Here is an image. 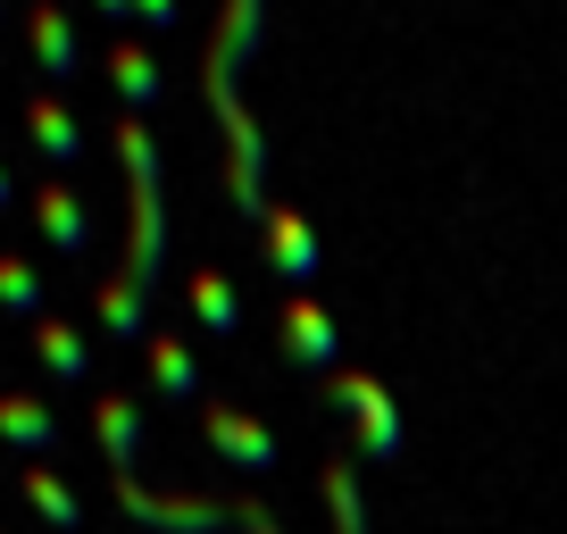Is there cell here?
Instances as JSON below:
<instances>
[{
    "label": "cell",
    "instance_id": "6da1fadb",
    "mask_svg": "<svg viewBox=\"0 0 567 534\" xmlns=\"http://www.w3.org/2000/svg\"><path fill=\"white\" fill-rule=\"evenodd\" d=\"M117 151H125V176H134V250H125L117 285H101V318H109V335H142V292L159 285V250H167L159 143H151V125H142V117H125L117 125Z\"/></svg>",
    "mask_w": 567,
    "mask_h": 534
},
{
    "label": "cell",
    "instance_id": "7a4b0ae2",
    "mask_svg": "<svg viewBox=\"0 0 567 534\" xmlns=\"http://www.w3.org/2000/svg\"><path fill=\"white\" fill-rule=\"evenodd\" d=\"M117 476V501H125V517H142V526H167V534H226V501H151L134 484V468H109Z\"/></svg>",
    "mask_w": 567,
    "mask_h": 534
},
{
    "label": "cell",
    "instance_id": "3957f363",
    "mask_svg": "<svg viewBox=\"0 0 567 534\" xmlns=\"http://www.w3.org/2000/svg\"><path fill=\"white\" fill-rule=\"evenodd\" d=\"M200 434H209V451L234 460L243 476H267V468H276V434H267L259 418H243L234 401H209V410H200Z\"/></svg>",
    "mask_w": 567,
    "mask_h": 534
},
{
    "label": "cell",
    "instance_id": "277c9868",
    "mask_svg": "<svg viewBox=\"0 0 567 534\" xmlns=\"http://www.w3.org/2000/svg\"><path fill=\"white\" fill-rule=\"evenodd\" d=\"M267 259H276V276H284L292 292L318 285V234L292 217V201H276V209H267Z\"/></svg>",
    "mask_w": 567,
    "mask_h": 534
},
{
    "label": "cell",
    "instance_id": "5b68a950",
    "mask_svg": "<svg viewBox=\"0 0 567 534\" xmlns=\"http://www.w3.org/2000/svg\"><path fill=\"white\" fill-rule=\"evenodd\" d=\"M334 401L368 427V460H392V451H401V418H392V401H384L375 376H334Z\"/></svg>",
    "mask_w": 567,
    "mask_h": 534
},
{
    "label": "cell",
    "instance_id": "8992f818",
    "mask_svg": "<svg viewBox=\"0 0 567 534\" xmlns=\"http://www.w3.org/2000/svg\"><path fill=\"white\" fill-rule=\"evenodd\" d=\"M34 217H42V234H51L68 259H84V250H92V209L75 201V184H68V176L34 184Z\"/></svg>",
    "mask_w": 567,
    "mask_h": 534
},
{
    "label": "cell",
    "instance_id": "52a82bcc",
    "mask_svg": "<svg viewBox=\"0 0 567 534\" xmlns=\"http://www.w3.org/2000/svg\"><path fill=\"white\" fill-rule=\"evenodd\" d=\"M25 42H34V59H42V75H59V84H75V25H68V9L59 0H25Z\"/></svg>",
    "mask_w": 567,
    "mask_h": 534
},
{
    "label": "cell",
    "instance_id": "ba28073f",
    "mask_svg": "<svg viewBox=\"0 0 567 534\" xmlns=\"http://www.w3.org/2000/svg\"><path fill=\"white\" fill-rule=\"evenodd\" d=\"M284 351L309 359V368H334V318H326L309 292H292V301H284Z\"/></svg>",
    "mask_w": 567,
    "mask_h": 534
},
{
    "label": "cell",
    "instance_id": "9c48e42d",
    "mask_svg": "<svg viewBox=\"0 0 567 534\" xmlns=\"http://www.w3.org/2000/svg\"><path fill=\"white\" fill-rule=\"evenodd\" d=\"M25 134H34V151H42L51 167H75V160H84V134H75V117L51 101V92H34V101H25Z\"/></svg>",
    "mask_w": 567,
    "mask_h": 534
},
{
    "label": "cell",
    "instance_id": "30bf717a",
    "mask_svg": "<svg viewBox=\"0 0 567 534\" xmlns=\"http://www.w3.org/2000/svg\"><path fill=\"white\" fill-rule=\"evenodd\" d=\"M0 443H9V451H34V460H42V451L59 443L51 410H42L34 392H0Z\"/></svg>",
    "mask_w": 567,
    "mask_h": 534
},
{
    "label": "cell",
    "instance_id": "8fae6325",
    "mask_svg": "<svg viewBox=\"0 0 567 534\" xmlns=\"http://www.w3.org/2000/svg\"><path fill=\"white\" fill-rule=\"evenodd\" d=\"M142 359H151V376H159L167 401H200V368H193V351H184L176 335H159V326H151V335H142Z\"/></svg>",
    "mask_w": 567,
    "mask_h": 534
},
{
    "label": "cell",
    "instance_id": "7c38bea8",
    "mask_svg": "<svg viewBox=\"0 0 567 534\" xmlns=\"http://www.w3.org/2000/svg\"><path fill=\"white\" fill-rule=\"evenodd\" d=\"M92 418H101L109 468H134V443H142V401H134V392H101V401H92Z\"/></svg>",
    "mask_w": 567,
    "mask_h": 534
},
{
    "label": "cell",
    "instance_id": "4fadbf2b",
    "mask_svg": "<svg viewBox=\"0 0 567 534\" xmlns=\"http://www.w3.org/2000/svg\"><path fill=\"white\" fill-rule=\"evenodd\" d=\"M34 351L51 359V376H68V384H84V376H92V342L75 335L68 318H34Z\"/></svg>",
    "mask_w": 567,
    "mask_h": 534
},
{
    "label": "cell",
    "instance_id": "5bb4252c",
    "mask_svg": "<svg viewBox=\"0 0 567 534\" xmlns=\"http://www.w3.org/2000/svg\"><path fill=\"white\" fill-rule=\"evenodd\" d=\"M18 484H25V501H34V510L51 517L59 534H75V526H84V501H75L68 484H59V468H42V460H34V468H18Z\"/></svg>",
    "mask_w": 567,
    "mask_h": 534
},
{
    "label": "cell",
    "instance_id": "9a60e30c",
    "mask_svg": "<svg viewBox=\"0 0 567 534\" xmlns=\"http://www.w3.org/2000/svg\"><path fill=\"white\" fill-rule=\"evenodd\" d=\"M109 84L125 92V109H151V101H159V68H151V51H142V42H117V51H109Z\"/></svg>",
    "mask_w": 567,
    "mask_h": 534
},
{
    "label": "cell",
    "instance_id": "2e32d148",
    "mask_svg": "<svg viewBox=\"0 0 567 534\" xmlns=\"http://www.w3.org/2000/svg\"><path fill=\"white\" fill-rule=\"evenodd\" d=\"M193 309H200L209 335H243V301H234V285L217 276V267H200V276H193Z\"/></svg>",
    "mask_w": 567,
    "mask_h": 534
},
{
    "label": "cell",
    "instance_id": "e0dca14e",
    "mask_svg": "<svg viewBox=\"0 0 567 534\" xmlns=\"http://www.w3.org/2000/svg\"><path fill=\"white\" fill-rule=\"evenodd\" d=\"M0 309H9V318H42V276L18 250H0Z\"/></svg>",
    "mask_w": 567,
    "mask_h": 534
},
{
    "label": "cell",
    "instance_id": "ac0fdd59",
    "mask_svg": "<svg viewBox=\"0 0 567 534\" xmlns=\"http://www.w3.org/2000/svg\"><path fill=\"white\" fill-rule=\"evenodd\" d=\"M234 526H250V534H284V526H276V517H267V510H259V501H234Z\"/></svg>",
    "mask_w": 567,
    "mask_h": 534
},
{
    "label": "cell",
    "instance_id": "d6986e66",
    "mask_svg": "<svg viewBox=\"0 0 567 534\" xmlns=\"http://www.w3.org/2000/svg\"><path fill=\"white\" fill-rule=\"evenodd\" d=\"M134 18L142 25H176V0H134Z\"/></svg>",
    "mask_w": 567,
    "mask_h": 534
},
{
    "label": "cell",
    "instance_id": "ffe728a7",
    "mask_svg": "<svg viewBox=\"0 0 567 534\" xmlns=\"http://www.w3.org/2000/svg\"><path fill=\"white\" fill-rule=\"evenodd\" d=\"M92 9H101V18H134V0H92Z\"/></svg>",
    "mask_w": 567,
    "mask_h": 534
},
{
    "label": "cell",
    "instance_id": "44dd1931",
    "mask_svg": "<svg viewBox=\"0 0 567 534\" xmlns=\"http://www.w3.org/2000/svg\"><path fill=\"white\" fill-rule=\"evenodd\" d=\"M0 209H18V193H9V167H0Z\"/></svg>",
    "mask_w": 567,
    "mask_h": 534
},
{
    "label": "cell",
    "instance_id": "7402d4cb",
    "mask_svg": "<svg viewBox=\"0 0 567 534\" xmlns=\"http://www.w3.org/2000/svg\"><path fill=\"white\" fill-rule=\"evenodd\" d=\"M0 9H9V0H0Z\"/></svg>",
    "mask_w": 567,
    "mask_h": 534
}]
</instances>
